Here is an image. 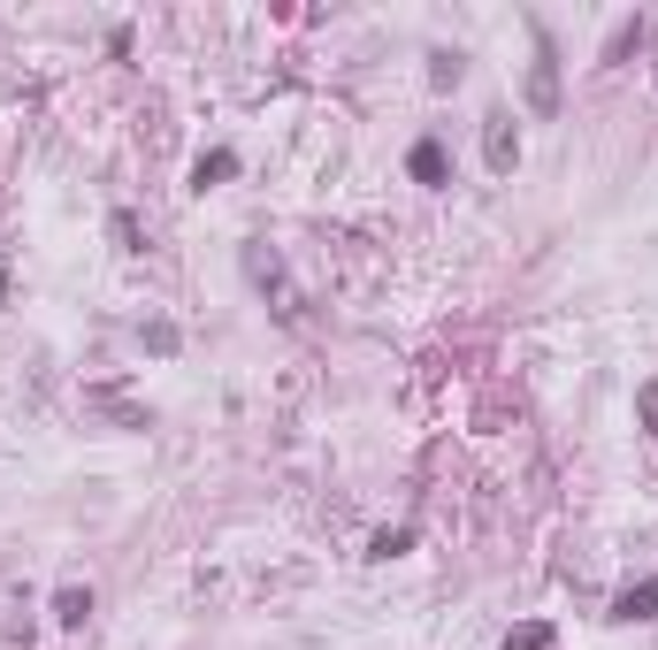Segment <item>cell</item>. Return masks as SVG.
Here are the masks:
<instances>
[{"label":"cell","mask_w":658,"mask_h":650,"mask_svg":"<svg viewBox=\"0 0 658 650\" xmlns=\"http://www.w3.org/2000/svg\"><path fill=\"white\" fill-rule=\"evenodd\" d=\"M483 162H491V176H513V168H520V131H513V115H491V123H483Z\"/></svg>","instance_id":"7a4b0ae2"},{"label":"cell","mask_w":658,"mask_h":650,"mask_svg":"<svg viewBox=\"0 0 658 650\" xmlns=\"http://www.w3.org/2000/svg\"><path fill=\"white\" fill-rule=\"evenodd\" d=\"M108 230H116V245H123V253H146V230H139V214H131V207H116V214H108Z\"/></svg>","instance_id":"8992f818"},{"label":"cell","mask_w":658,"mask_h":650,"mask_svg":"<svg viewBox=\"0 0 658 650\" xmlns=\"http://www.w3.org/2000/svg\"><path fill=\"white\" fill-rule=\"evenodd\" d=\"M651 613H658V582H636L613 597V620H651Z\"/></svg>","instance_id":"3957f363"},{"label":"cell","mask_w":658,"mask_h":650,"mask_svg":"<svg viewBox=\"0 0 658 650\" xmlns=\"http://www.w3.org/2000/svg\"><path fill=\"white\" fill-rule=\"evenodd\" d=\"M85 613H92V590H62V597H54V620H62V628H85Z\"/></svg>","instance_id":"52a82bcc"},{"label":"cell","mask_w":658,"mask_h":650,"mask_svg":"<svg viewBox=\"0 0 658 650\" xmlns=\"http://www.w3.org/2000/svg\"><path fill=\"white\" fill-rule=\"evenodd\" d=\"M406 168H414L421 184H445V146H437V139H421V146L406 154Z\"/></svg>","instance_id":"5b68a950"},{"label":"cell","mask_w":658,"mask_h":650,"mask_svg":"<svg viewBox=\"0 0 658 650\" xmlns=\"http://www.w3.org/2000/svg\"><path fill=\"white\" fill-rule=\"evenodd\" d=\"M398 551H414V528H383V536L368 543V559H398Z\"/></svg>","instance_id":"ba28073f"},{"label":"cell","mask_w":658,"mask_h":650,"mask_svg":"<svg viewBox=\"0 0 658 650\" xmlns=\"http://www.w3.org/2000/svg\"><path fill=\"white\" fill-rule=\"evenodd\" d=\"M505 650H551V628H544V620H528V628H513V636H505Z\"/></svg>","instance_id":"9c48e42d"},{"label":"cell","mask_w":658,"mask_h":650,"mask_svg":"<svg viewBox=\"0 0 658 650\" xmlns=\"http://www.w3.org/2000/svg\"><path fill=\"white\" fill-rule=\"evenodd\" d=\"M528 108L536 115H559V54H551L544 31H536V62H528Z\"/></svg>","instance_id":"6da1fadb"},{"label":"cell","mask_w":658,"mask_h":650,"mask_svg":"<svg viewBox=\"0 0 658 650\" xmlns=\"http://www.w3.org/2000/svg\"><path fill=\"white\" fill-rule=\"evenodd\" d=\"M636 414H644V429H658V383H644V390H636Z\"/></svg>","instance_id":"30bf717a"},{"label":"cell","mask_w":658,"mask_h":650,"mask_svg":"<svg viewBox=\"0 0 658 650\" xmlns=\"http://www.w3.org/2000/svg\"><path fill=\"white\" fill-rule=\"evenodd\" d=\"M0 307H8V276H0Z\"/></svg>","instance_id":"8fae6325"},{"label":"cell","mask_w":658,"mask_h":650,"mask_svg":"<svg viewBox=\"0 0 658 650\" xmlns=\"http://www.w3.org/2000/svg\"><path fill=\"white\" fill-rule=\"evenodd\" d=\"M222 176H238V154H230V146L199 154V168H191V184H199V191H207V184H222Z\"/></svg>","instance_id":"277c9868"}]
</instances>
